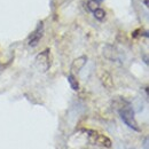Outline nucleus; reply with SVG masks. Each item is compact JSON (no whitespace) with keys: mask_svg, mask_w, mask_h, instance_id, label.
<instances>
[{"mask_svg":"<svg viewBox=\"0 0 149 149\" xmlns=\"http://www.w3.org/2000/svg\"><path fill=\"white\" fill-rule=\"evenodd\" d=\"M117 111L119 113V117L122 118V120H123L130 129L136 131V132H140V126H139V124H138V122H136V119H135L133 108L131 107L130 103L123 102L120 106H118Z\"/></svg>","mask_w":149,"mask_h":149,"instance_id":"f257e3e1","label":"nucleus"},{"mask_svg":"<svg viewBox=\"0 0 149 149\" xmlns=\"http://www.w3.org/2000/svg\"><path fill=\"white\" fill-rule=\"evenodd\" d=\"M86 133H87V138L91 141V143H93L95 146L104 147V148H110L111 147V140L107 135L94 130H86Z\"/></svg>","mask_w":149,"mask_h":149,"instance_id":"f03ea898","label":"nucleus"},{"mask_svg":"<svg viewBox=\"0 0 149 149\" xmlns=\"http://www.w3.org/2000/svg\"><path fill=\"white\" fill-rule=\"evenodd\" d=\"M44 36V22H39L35 29V31L30 35V37L28 39V44L30 47H36L39 41L41 40V38Z\"/></svg>","mask_w":149,"mask_h":149,"instance_id":"7ed1b4c3","label":"nucleus"},{"mask_svg":"<svg viewBox=\"0 0 149 149\" xmlns=\"http://www.w3.org/2000/svg\"><path fill=\"white\" fill-rule=\"evenodd\" d=\"M42 62H45V63H46V65L49 68V65H51V60H49V49H46L44 53H40V54L37 56V58H36V63H37V65H40L41 70H44V63H42Z\"/></svg>","mask_w":149,"mask_h":149,"instance_id":"20e7f679","label":"nucleus"},{"mask_svg":"<svg viewBox=\"0 0 149 149\" xmlns=\"http://www.w3.org/2000/svg\"><path fill=\"white\" fill-rule=\"evenodd\" d=\"M101 81L103 83V85L106 87L111 88L112 86H113V81H112L111 76H110V74H108V72H103V74L101 76Z\"/></svg>","mask_w":149,"mask_h":149,"instance_id":"39448f33","label":"nucleus"},{"mask_svg":"<svg viewBox=\"0 0 149 149\" xmlns=\"http://www.w3.org/2000/svg\"><path fill=\"white\" fill-rule=\"evenodd\" d=\"M68 80H69V84H70V86H71V88L74 91H78L79 90V83H78V80L76 79V77H74V74H69Z\"/></svg>","mask_w":149,"mask_h":149,"instance_id":"423d86ee","label":"nucleus"},{"mask_svg":"<svg viewBox=\"0 0 149 149\" xmlns=\"http://www.w3.org/2000/svg\"><path fill=\"white\" fill-rule=\"evenodd\" d=\"M93 14H94V17L96 19H99V21H102V19H104V17H106V12L101 7H99L97 9H95L93 12Z\"/></svg>","mask_w":149,"mask_h":149,"instance_id":"0eeeda50","label":"nucleus"},{"mask_svg":"<svg viewBox=\"0 0 149 149\" xmlns=\"http://www.w3.org/2000/svg\"><path fill=\"white\" fill-rule=\"evenodd\" d=\"M100 7L99 5V0H87V8L88 10H91L93 13L95 9H97Z\"/></svg>","mask_w":149,"mask_h":149,"instance_id":"6e6552de","label":"nucleus"},{"mask_svg":"<svg viewBox=\"0 0 149 149\" xmlns=\"http://www.w3.org/2000/svg\"><path fill=\"white\" fill-rule=\"evenodd\" d=\"M100 1H103V0H100Z\"/></svg>","mask_w":149,"mask_h":149,"instance_id":"1a4fd4ad","label":"nucleus"}]
</instances>
